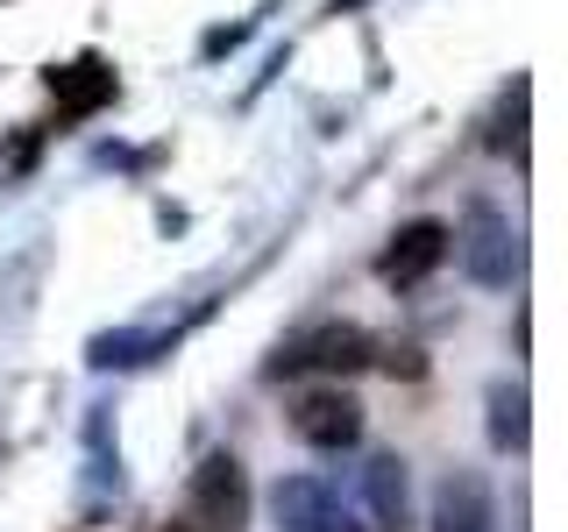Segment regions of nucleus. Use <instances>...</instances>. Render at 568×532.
<instances>
[{"label":"nucleus","mask_w":568,"mask_h":532,"mask_svg":"<svg viewBox=\"0 0 568 532\" xmlns=\"http://www.w3.org/2000/svg\"><path fill=\"white\" fill-rule=\"evenodd\" d=\"M271 519L277 532H363L342 483H327V475H284L271 490Z\"/></svg>","instance_id":"1"},{"label":"nucleus","mask_w":568,"mask_h":532,"mask_svg":"<svg viewBox=\"0 0 568 532\" xmlns=\"http://www.w3.org/2000/svg\"><path fill=\"white\" fill-rule=\"evenodd\" d=\"M455 256L484 291H505V284L519 277V242H511V221L497 206H469V221H462V235H455Z\"/></svg>","instance_id":"2"},{"label":"nucleus","mask_w":568,"mask_h":532,"mask_svg":"<svg viewBox=\"0 0 568 532\" xmlns=\"http://www.w3.org/2000/svg\"><path fill=\"white\" fill-rule=\"evenodd\" d=\"M342 497L363 532H405V461L398 454H369L342 483Z\"/></svg>","instance_id":"3"},{"label":"nucleus","mask_w":568,"mask_h":532,"mask_svg":"<svg viewBox=\"0 0 568 532\" xmlns=\"http://www.w3.org/2000/svg\"><path fill=\"white\" fill-rule=\"evenodd\" d=\"M292 433L306 440V448H320V454H342V448L363 440V405H355L348 390H313V398H298Z\"/></svg>","instance_id":"4"},{"label":"nucleus","mask_w":568,"mask_h":532,"mask_svg":"<svg viewBox=\"0 0 568 532\" xmlns=\"http://www.w3.org/2000/svg\"><path fill=\"white\" fill-rule=\"evenodd\" d=\"M192 519L206 532H242L248 519V490H242V461L235 454H213L200 475H192Z\"/></svg>","instance_id":"5"},{"label":"nucleus","mask_w":568,"mask_h":532,"mask_svg":"<svg viewBox=\"0 0 568 532\" xmlns=\"http://www.w3.org/2000/svg\"><path fill=\"white\" fill-rule=\"evenodd\" d=\"M490 490H484V475H469V469H455L448 483L434 490V532H490Z\"/></svg>","instance_id":"6"},{"label":"nucleus","mask_w":568,"mask_h":532,"mask_svg":"<svg viewBox=\"0 0 568 532\" xmlns=\"http://www.w3.org/2000/svg\"><path fill=\"white\" fill-rule=\"evenodd\" d=\"M440 256H448V227H440V221H413L398 242H390V256H384V277H390V284H419V277L434 270Z\"/></svg>","instance_id":"7"},{"label":"nucleus","mask_w":568,"mask_h":532,"mask_svg":"<svg viewBox=\"0 0 568 532\" xmlns=\"http://www.w3.org/2000/svg\"><path fill=\"white\" fill-rule=\"evenodd\" d=\"M363 355H369V341L355 327H320V334H306V341L284 355L277 369H306V362H320V369H355Z\"/></svg>","instance_id":"8"},{"label":"nucleus","mask_w":568,"mask_h":532,"mask_svg":"<svg viewBox=\"0 0 568 532\" xmlns=\"http://www.w3.org/2000/svg\"><path fill=\"white\" fill-rule=\"evenodd\" d=\"M490 448H526V390L519 383H490Z\"/></svg>","instance_id":"9"},{"label":"nucleus","mask_w":568,"mask_h":532,"mask_svg":"<svg viewBox=\"0 0 568 532\" xmlns=\"http://www.w3.org/2000/svg\"><path fill=\"white\" fill-rule=\"evenodd\" d=\"M150 348H164V334H106V341H93V362L100 369H135V362H150Z\"/></svg>","instance_id":"10"}]
</instances>
